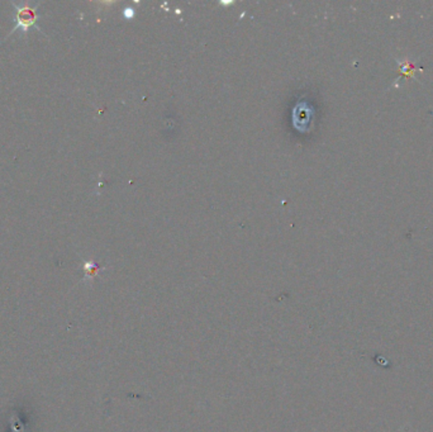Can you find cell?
Here are the masks:
<instances>
[{"instance_id": "1", "label": "cell", "mask_w": 433, "mask_h": 432, "mask_svg": "<svg viewBox=\"0 0 433 432\" xmlns=\"http://www.w3.org/2000/svg\"><path fill=\"white\" fill-rule=\"evenodd\" d=\"M13 6L15 8V12H17V14H15V27L13 28L12 32L9 33V34L15 32L18 28L22 30V32L27 33V31L31 27H36L39 32L44 33V31L41 30V27L37 25V9L39 7V3H34L33 6L28 4V3H25L22 6L13 3Z\"/></svg>"}]
</instances>
